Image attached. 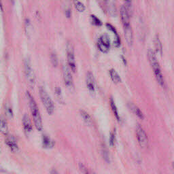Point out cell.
<instances>
[{
    "label": "cell",
    "mask_w": 174,
    "mask_h": 174,
    "mask_svg": "<svg viewBox=\"0 0 174 174\" xmlns=\"http://www.w3.org/2000/svg\"><path fill=\"white\" fill-rule=\"evenodd\" d=\"M148 58L149 60L150 64V66L153 70V71L155 73V75L158 83L160 84L161 87H165V82L163 75V73H162L159 63L158 61L155 52L151 49H149L148 51Z\"/></svg>",
    "instance_id": "6da1fadb"
},
{
    "label": "cell",
    "mask_w": 174,
    "mask_h": 174,
    "mask_svg": "<svg viewBox=\"0 0 174 174\" xmlns=\"http://www.w3.org/2000/svg\"><path fill=\"white\" fill-rule=\"evenodd\" d=\"M27 97L28 98V101H29L30 110L32 117H33L34 119L35 127L37 129V130H38L39 131H42L43 129L42 120L41 115H40V113L39 108L37 106V103H36L34 98L32 97V95L29 92H27Z\"/></svg>",
    "instance_id": "7a4b0ae2"
},
{
    "label": "cell",
    "mask_w": 174,
    "mask_h": 174,
    "mask_svg": "<svg viewBox=\"0 0 174 174\" xmlns=\"http://www.w3.org/2000/svg\"><path fill=\"white\" fill-rule=\"evenodd\" d=\"M40 99L42 100V102L43 105L46 108V110L48 112V114H52L55 111V104L53 101L52 100L49 95L48 94V92L45 90L43 87H40Z\"/></svg>",
    "instance_id": "3957f363"
},
{
    "label": "cell",
    "mask_w": 174,
    "mask_h": 174,
    "mask_svg": "<svg viewBox=\"0 0 174 174\" xmlns=\"http://www.w3.org/2000/svg\"><path fill=\"white\" fill-rule=\"evenodd\" d=\"M67 64L68 67L73 72H76V63L75 59V54H74V48L73 44L68 42L67 44Z\"/></svg>",
    "instance_id": "277c9868"
},
{
    "label": "cell",
    "mask_w": 174,
    "mask_h": 174,
    "mask_svg": "<svg viewBox=\"0 0 174 174\" xmlns=\"http://www.w3.org/2000/svg\"><path fill=\"white\" fill-rule=\"evenodd\" d=\"M24 69H25V74L27 80L29 87L33 88L35 83V76L33 68L31 67V64L29 59H26L24 64Z\"/></svg>",
    "instance_id": "5b68a950"
},
{
    "label": "cell",
    "mask_w": 174,
    "mask_h": 174,
    "mask_svg": "<svg viewBox=\"0 0 174 174\" xmlns=\"http://www.w3.org/2000/svg\"><path fill=\"white\" fill-rule=\"evenodd\" d=\"M136 135L140 146L144 148L146 147L148 143V136L143 127L140 124L136 127Z\"/></svg>",
    "instance_id": "8992f818"
},
{
    "label": "cell",
    "mask_w": 174,
    "mask_h": 174,
    "mask_svg": "<svg viewBox=\"0 0 174 174\" xmlns=\"http://www.w3.org/2000/svg\"><path fill=\"white\" fill-rule=\"evenodd\" d=\"M98 46L99 50L103 53H107L110 50V40L107 34L102 35L98 41Z\"/></svg>",
    "instance_id": "52a82bcc"
},
{
    "label": "cell",
    "mask_w": 174,
    "mask_h": 174,
    "mask_svg": "<svg viewBox=\"0 0 174 174\" xmlns=\"http://www.w3.org/2000/svg\"><path fill=\"white\" fill-rule=\"evenodd\" d=\"M63 78L64 84L67 88L70 90L73 89L74 88V80H73L72 78L70 69L66 65H64L63 66Z\"/></svg>",
    "instance_id": "ba28073f"
},
{
    "label": "cell",
    "mask_w": 174,
    "mask_h": 174,
    "mask_svg": "<svg viewBox=\"0 0 174 174\" xmlns=\"http://www.w3.org/2000/svg\"><path fill=\"white\" fill-rule=\"evenodd\" d=\"M5 142L8 146L9 147L10 150L13 152H17L18 151V145L17 144V140L13 135H7Z\"/></svg>",
    "instance_id": "9c48e42d"
},
{
    "label": "cell",
    "mask_w": 174,
    "mask_h": 174,
    "mask_svg": "<svg viewBox=\"0 0 174 174\" xmlns=\"http://www.w3.org/2000/svg\"><path fill=\"white\" fill-rule=\"evenodd\" d=\"M124 34L126 42L129 46H131L133 44V32L131 25L124 26Z\"/></svg>",
    "instance_id": "30bf717a"
},
{
    "label": "cell",
    "mask_w": 174,
    "mask_h": 174,
    "mask_svg": "<svg viewBox=\"0 0 174 174\" xmlns=\"http://www.w3.org/2000/svg\"><path fill=\"white\" fill-rule=\"evenodd\" d=\"M86 84L87 87L91 92H94L95 91V81L93 74L91 72H88L86 77Z\"/></svg>",
    "instance_id": "8fae6325"
},
{
    "label": "cell",
    "mask_w": 174,
    "mask_h": 174,
    "mask_svg": "<svg viewBox=\"0 0 174 174\" xmlns=\"http://www.w3.org/2000/svg\"><path fill=\"white\" fill-rule=\"evenodd\" d=\"M105 5L109 14L112 17L116 15V0H105Z\"/></svg>",
    "instance_id": "7c38bea8"
},
{
    "label": "cell",
    "mask_w": 174,
    "mask_h": 174,
    "mask_svg": "<svg viewBox=\"0 0 174 174\" xmlns=\"http://www.w3.org/2000/svg\"><path fill=\"white\" fill-rule=\"evenodd\" d=\"M120 13L121 21H122L123 27L131 25L130 18H129V13L128 10H127L126 7H125L124 6H121Z\"/></svg>",
    "instance_id": "4fadbf2b"
},
{
    "label": "cell",
    "mask_w": 174,
    "mask_h": 174,
    "mask_svg": "<svg viewBox=\"0 0 174 174\" xmlns=\"http://www.w3.org/2000/svg\"><path fill=\"white\" fill-rule=\"evenodd\" d=\"M23 126L25 130L27 133H30L31 132L33 127H32V123L31 120L29 118V116L28 114H25L23 117Z\"/></svg>",
    "instance_id": "5bb4252c"
},
{
    "label": "cell",
    "mask_w": 174,
    "mask_h": 174,
    "mask_svg": "<svg viewBox=\"0 0 174 174\" xmlns=\"http://www.w3.org/2000/svg\"><path fill=\"white\" fill-rule=\"evenodd\" d=\"M55 143L50 137H48L46 135H44L42 137V145L44 148H52L54 147Z\"/></svg>",
    "instance_id": "9a60e30c"
},
{
    "label": "cell",
    "mask_w": 174,
    "mask_h": 174,
    "mask_svg": "<svg viewBox=\"0 0 174 174\" xmlns=\"http://www.w3.org/2000/svg\"><path fill=\"white\" fill-rule=\"evenodd\" d=\"M128 106H129V108L130 109V110L133 113H134V114L137 116H138L140 119H144V116L143 112L141 111V110L138 107L135 106V105H134L133 103H129L128 104Z\"/></svg>",
    "instance_id": "2e32d148"
},
{
    "label": "cell",
    "mask_w": 174,
    "mask_h": 174,
    "mask_svg": "<svg viewBox=\"0 0 174 174\" xmlns=\"http://www.w3.org/2000/svg\"><path fill=\"white\" fill-rule=\"evenodd\" d=\"M154 42H155V47L156 52L161 55L163 54V45L161 44L159 36L158 35L155 36V40H154Z\"/></svg>",
    "instance_id": "e0dca14e"
},
{
    "label": "cell",
    "mask_w": 174,
    "mask_h": 174,
    "mask_svg": "<svg viewBox=\"0 0 174 174\" xmlns=\"http://www.w3.org/2000/svg\"><path fill=\"white\" fill-rule=\"evenodd\" d=\"M0 133L2 134L7 135H8V127L5 119H0Z\"/></svg>",
    "instance_id": "ac0fdd59"
},
{
    "label": "cell",
    "mask_w": 174,
    "mask_h": 174,
    "mask_svg": "<svg viewBox=\"0 0 174 174\" xmlns=\"http://www.w3.org/2000/svg\"><path fill=\"white\" fill-rule=\"evenodd\" d=\"M110 78L112 80L113 82L116 84L120 83L121 82V78L120 75L119 74V73L117 72L114 69H111L110 70Z\"/></svg>",
    "instance_id": "d6986e66"
},
{
    "label": "cell",
    "mask_w": 174,
    "mask_h": 174,
    "mask_svg": "<svg viewBox=\"0 0 174 174\" xmlns=\"http://www.w3.org/2000/svg\"><path fill=\"white\" fill-rule=\"evenodd\" d=\"M80 114L82 117L84 121L88 125H91L92 123V120L91 119V116L88 114V113H87L86 111H84L83 110H80Z\"/></svg>",
    "instance_id": "ffe728a7"
},
{
    "label": "cell",
    "mask_w": 174,
    "mask_h": 174,
    "mask_svg": "<svg viewBox=\"0 0 174 174\" xmlns=\"http://www.w3.org/2000/svg\"><path fill=\"white\" fill-rule=\"evenodd\" d=\"M74 5L76 10L79 12V13H83V12L86 10L85 6L82 2L78 1V0H74Z\"/></svg>",
    "instance_id": "44dd1931"
},
{
    "label": "cell",
    "mask_w": 174,
    "mask_h": 174,
    "mask_svg": "<svg viewBox=\"0 0 174 174\" xmlns=\"http://www.w3.org/2000/svg\"><path fill=\"white\" fill-rule=\"evenodd\" d=\"M110 106H111V108H112L113 113H114V116H116V119L118 120H120V116L119 114V110H118V109H117V107L116 106L114 101L113 100V99H110Z\"/></svg>",
    "instance_id": "7402d4cb"
},
{
    "label": "cell",
    "mask_w": 174,
    "mask_h": 174,
    "mask_svg": "<svg viewBox=\"0 0 174 174\" xmlns=\"http://www.w3.org/2000/svg\"><path fill=\"white\" fill-rule=\"evenodd\" d=\"M91 21L92 25L97 27H100L102 25V22L100 21V19L98 18L95 15H91Z\"/></svg>",
    "instance_id": "603a6c76"
},
{
    "label": "cell",
    "mask_w": 174,
    "mask_h": 174,
    "mask_svg": "<svg viewBox=\"0 0 174 174\" xmlns=\"http://www.w3.org/2000/svg\"><path fill=\"white\" fill-rule=\"evenodd\" d=\"M50 59H51V63L52 64V66L54 67H56L58 65V58L57 56H56V53L55 52H52L50 55Z\"/></svg>",
    "instance_id": "cb8c5ba5"
},
{
    "label": "cell",
    "mask_w": 174,
    "mask_h": 174,
    "mask_svg": "<svg viewBox=\"0 0 174 174\" xmlns=\"http://www.w3.org/2000/svg\"><path fill=\"white\" fill-rule=\"evenodd\" d=\"M124 6L126 7L127 10H128L129 14L132 13L133 9V4H132V0H124Z\"/></svg>",
    "instance_id": "d4e9b609"
},
{
    "label": "cell",
    "mask_w": 174,
    "mask_h": 174,
    "mask_svg": "<svg viewBox=\"0 0 174 174\" xmlns=\"http://www.w3.org/2000/svg\"><path fill=\"white\" fill-rule=\"evenodd\" d=\"M115 141H116V131L115 129L113 131L111 134H110V144L111 146H114L115 144Z\"/></svg>",
    "instance_id": "484cf974"
},
{
    "label": "cell",
    "mask_w": 174,
    "mask_h": 174,
    "mask_svg": "<svg viewBox=\"0 0 174 174\" xmlns=\"http://www.w3.org/2000/svg\"><path fill=\"white\" fill-rule=\"evenodd\" d=\"M6 114L7 116L10 117V118H12V117L13 116V110H12L11 108L8 106V105H6Z\"/></svg>",
    "instance_id": "4316f807"
},
{
    "label": "cell",
    "mask_w": 174,
    "mask_h": 174,
    "mask_svg": "<svg viewBox=\"0 0 174 174\" xmlns=\"http://www.w3.org/2000/svg\"><path fill=\"white\" fill-rule=\"evenodd\" d=\"M114 46L116 48H119L120 46V38L118 34L115 35V40L114 41Z\"/></svg>",
    "instance_id": "83f0119b"
},
{
    "label": "cell",
    "mask_w": 174,
    "mask_h": 174,
    "mask_svg": "<svg viewBox=\"0 0 174 174\" xmlns=\"http://www.w3.org/2000/svg\"><path fill=\"white\" fill-rule=\"evenodd\" d=\"M55 93L56 95V97L59 99H62V94H61V89L59 87H56L55 88Z\"/></svg>",
    "instance_id": "f1b7e54d"
},
{
    "label": "cell",
    "mask_w": 174,
    "mask_h": 174,
    "mask_svg": "<svg viewBox=\"0 0 174 174\" xmlns=\"http://www.w3.org/2000/svg\"><path fill=\"white\" fill-rule=\"evenodd\" d=\"M106 27L108 28V29L109 30L111 31L112 32H113V33H114V35L118 34H117V31H116V29H115V27H114V26H113V25H112L111 24L107 23V24H106Z\"/></svg>",
    "instance_id": "f546056e"
},
{
    "label": "cell",
    "mask_w": 174,
    "mask_h": 174,
    "mask_svg": "<svg viewBox=\"0 0 174 174\" xmlns=\"http://www.w3.org/2000/svg\"><path fill=\"white\" fill-rule=\"evenodd\" d=\"M79 169L80 171L83 173H88V171L87 169V167L82 164V163H79Z\"/></svg>",
    "instance_id": "4dcf8cb0"
},
{
    "label": "cell",
    "mask_w": 174,
    "mask_h": 174,
    "mask_svg": "<svg viewBox=\"0 0 174 174\" xmlns=\"http://www.w3.org/2000/svg\"><path fill=\"white\" fill-rule=\"evenodd\" d=\"M102 152H103V156L104 157V159L108 162L109 161V153H108V150L106 149H103Z\"/></svg>",
    "instance_id": "1f68e13d"
}]
</instances>
